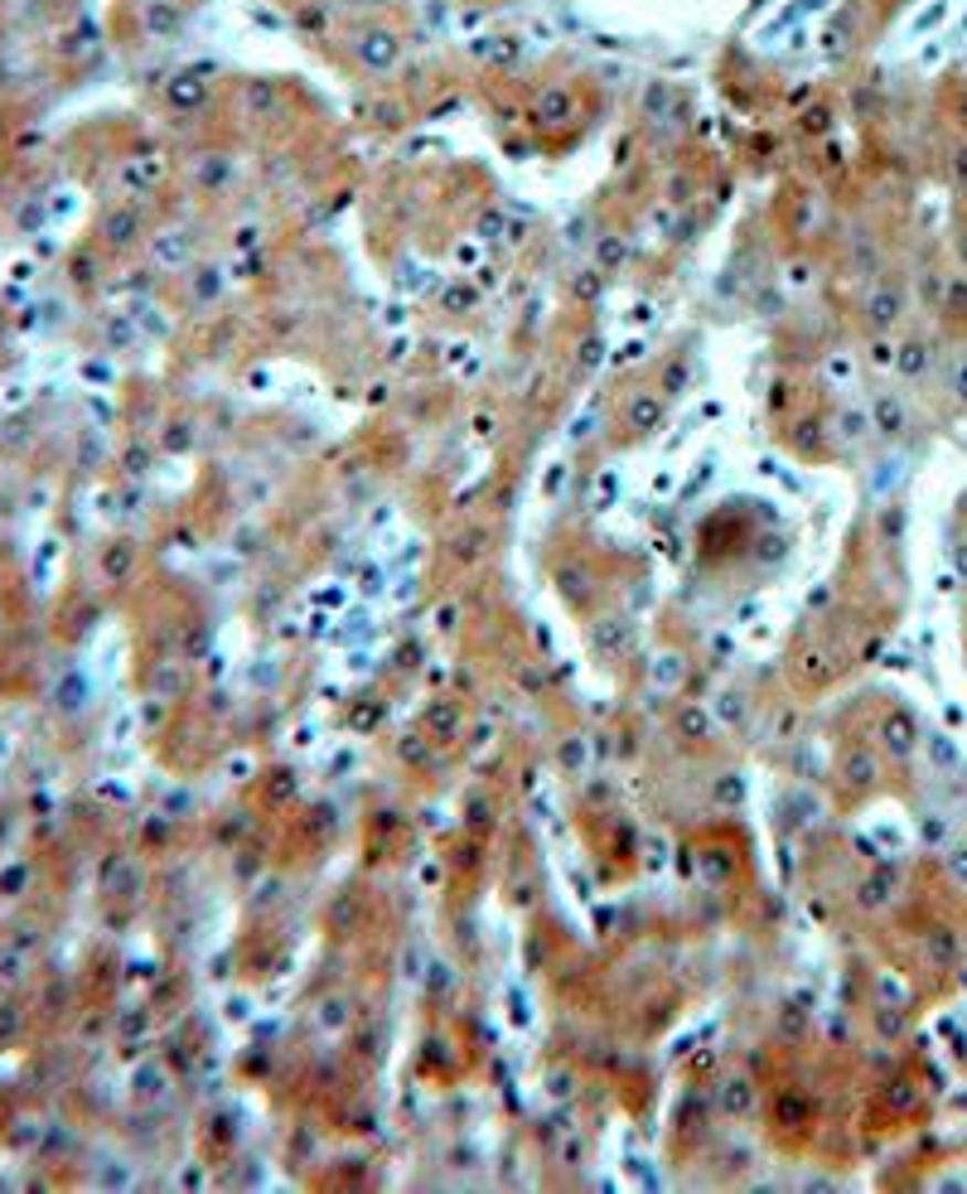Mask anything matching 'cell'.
Listing matches in <instances>:
<instances>
[{
    "label": "cell",
    "mask_w": 967,
    "mask_h": 1194,
    "mask_svg": "<svg viewBox=\"0 0 967 1194\" xmlns=\"http://www.w3.org/2000/svg\"><path fill=\"white\" fill-rule=\"evenodd\" d=\"M963 121H967V102H963Z\"/></svg>",
    "instance_id": "8992f818"
},
{
    "label": "cell",
    "mask_w": 967,
    "mask_h": 1194,
    "mask_svg": "<svg viewBox=\"0 0 967 1194\" xmlns=\"http://www.w3.org/2000/svg\"><path fill=\"white\" fill-rule=\"evenodd\" d=\"M875 426H881L885 436H900V430H905V406L895 397H881L875 402Z\"/></svg>",
    "instance_id": "277c9868"
},
{
    "label": "cell",
    "mask_w": 967,
    "mask_h": 1194,
    "mask_svg": "<svg viewBox=\"0 0 967 1194\" xmlns=\"http://www.w3.org/2000/svg\"><path fill=\"white\" fill-rule=\"evenodd\" d=\"M353 54H359L368 73H387V68H397V58H402V34L387 30L383 20H363V24H353Z\"/></svg>",
    "instance_id": "6da1fadb"
},
{
    "label": "cell",
    "mask_w": 967,
    "mask_h": 1194,
    "mask_svg": "<svg viewBox=\"0 0 967 1194\" xmlns=\"http://www.w3.org/2000/svg\"><path fill=\"white\" fill-rule=\"evenodd\" d=\"M900 310H905V296H900L895 286H881L875 290V296L867 300V320H871V329H890L900 320Z\"/></svg>",
    "instance_id": "3957f363"
},
{
    "label": "cell",
    "mask_w": 967,
    "mask_h": 1194,
    "mask_svg": "<svg viewBox=\"0 0 967 1194\" xmlns=\"http://www.w3.org/2000/svg\"><path fill=\"white\" fill-rule=\"evenodd\" d=\"M353 6H368V10H383L387 0H353Z\"/></svg>",
    "instance_id": "5b68a950"
},
{
    "label": "cell",
    "mask_w": 967,
    "mask_h": 1194,
    "mask_svg": "<svg viewBox=\"0 0 967 1194\" xmlns=\"http://www.w3.org/2000/svg\"><path fill=\"white\" fill-rule=\"evenodd\" d=\"M625 426H634L639 436L658 430L663 426V397H658V392H634V397L625 402Z\"/></svg>",
    "instance_id": "7a4b0ae2"
}]
</instances>
